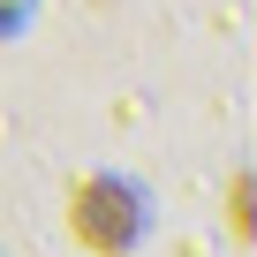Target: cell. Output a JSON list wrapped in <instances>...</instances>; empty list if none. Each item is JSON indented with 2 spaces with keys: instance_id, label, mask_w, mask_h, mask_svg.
Segmentation results:
<instances>
[{
  "instance_id": "6da1fadb",
  "label": "cell",
  "mask_w": 257,
  "mask_h": 257,
  "mask_svg": "<svg viewBox=\"0 0 257 257\" xmlns=\"http://www.w3.org/2000/svg\"><path fill=\"white\" fill-rule=\"evenodd\" d=\"M68 227H76L83 249L121 257V249H137V234H144V197L128 182H113V174H91L76 189V204H68Z\"/></svg>"
}]
</instances>
